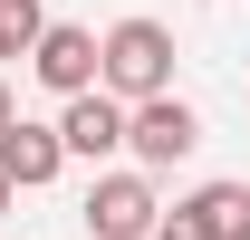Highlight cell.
<instances>
[{
  "instance_id": "6da1fadb",
  "label": "cell",
  "mask_w": 250,
  "mask_h": 240,
  "mask_svg": "<svg viewBox=\"0 0 250 240\" xmlns=\"http://www.w3.org/2000/svg\"><path fill=\"white\" fill-rule=\"evenodd\" d=\"M96 87L125 96V106L164 96L173 87V29H164V20H116V29L96 39Z\"/></svg>"
},
{
  "instance_id": "7a4b0ae2",
  "label": "cell",
  "mask_w": 250,
  "mask_h": 240,
  "mask_svg": "<svg viewBox=\"0 0 250 240\" xmlns=\"http://www.w3.org/2000/svg\"><path fill=\"white\" fill-rule=\"evenodd\" d=\"M164 202H154V173H96L87 182V240H154Z\"/></svg>"
},
{
  "instance_id": "3957f363",
  "label": "cell",
  "mask_w": 250,
  "mask_h": 240,
  "mask_svg": "<svg viewBox=\"0 0 250 240\" xmlns=\"http://www.w3.org/2000/svg\"><path fill=\"white\" fill-rule=\"evenodd\" d=\"M192 144H202V116H192V106H183L173 87H164V96H145V106H125V154H135L145 173L183 163Z\"/></svg>"
},
{
  "instance_id": "277c9868",
  "label": "cell",
  "mask_w": 250,
  "mask_h": 240,
  "mask_svg": "<svg viewBox=\"0 0 250 240\" xmlns=\"http://www.w3.org/2000/svg\"><path fill=\"white\" fill-rule=\"evenodd\" d=\"M29 77H39L48 96H87V87H96V29L48 20V29H39V48H29Z\"/></svg>"
},
{
  "instance_id": "5b68a950",
  "label": "cell",
  "mask_w": 250,
  "mask_h": 240,
  "mask_svg": "<svg viewBox=\"0 0 250 240\" xmlns=\"http://www.w3.org/2000/svg\"><path fill=\"white\" fill-rule=\"evenodd\" d=\"M58 163H67V135H58V125H29V116H10V125H0V173L20 182V192L58 182Z\"/></svg>"
},
{
  "instance_id": "8992f818",
  "label": "cell",
  "mask_w": 250,
  "mask_h": 240,
  "mask_svg": "<svg viewBox=\"0 0 250 240\" xmlns=\"http://www.w3.org/2000/svg\"><path fill=\"white\" fill-rule=\"evenodd\" d=\"M58 135H67V154H87V163H106V154L125 144V96H106V87H87V96H67V116H58Z\"/></svg>"
},
{
  "instance_id": "52a82bcc",
  "label": "cell",
  "mask_w": 250,
  "mask_h": 240,
  "mask_svg": "<svg viewBox=\"0 0 250 240\" xmlns=\"http://www.w3.org/2000/svg\"><path fill=\"white\" fill-rule=\"evenodd\" d=\"M183 211L202 221V240H250V182H202Z\"/></svg>"
},
{
  "instance_id": "ba28073f",
  "label": "cell",
  "mask_w": 250,
  "mask_h": 240,
  "mask_svg": "<svg viewBox=\"0 0 250 240\" xmlns=\"http://www.w3.org/2000/svg\"><path fill=\"white\" fill-rule=\"evenodd\" d=\"M39 29H48V10H39V0H0V39H10V58H29Z\"/></svg>"
},
{
  "instance_id": "9c48e42d",
  "label": "cell",
  "mask_w": 250,
  "mask_h": 240,
  "mask_svg": "<svg viewBox=\"0 0 250 240\" xmlns=\"http://www.w3.org/2000/svg\"><path fill=\"white\" fill-rule=\"evenodd\" d=\"M154 240H202V221H192V211L173 202V211H164V221H154Z\"/></svg>"
},
{
  "instance_id": "30bf717a",
  "label": "cell",
  "mask_w": 250,
  "mask_h": 240,
  "mask_svg": "<svg viewBox=\"0 0 250 240\" xmlns=\"http://www.w3.org/2000/svg\"><path fill=\"white\" fill-rule=\"evenodd\" d=\"M10 202H20V182H10V173H0V221H10Z\"/></svg>"
},
{
  "instance_id": "8fae6325",
  "label": "cell",
  "mask_w": 250,
  "mask_h": 240,
  "mask_svg": "<svg viewBox=\"0 0 250 240\" xmlns=\"http://www.w3.org/2000/svg\"><path fill=\"white\" fill-rule=\"evenodd\" d=\"M10 116H20V106H10V87H0V125H10Z\"/></svg>"
},
{
  "instance_id": "7c38bea8",
  "label": "cell",
  "mask_w": 250,
  "mask_h": 240,
  "mask_svg": "<svg viewBox=\"0 0 250 240\" xmlns=\"http://www.w3.org/2000/svg\"><path fill=\"white\" fill-rule=\"evenodd\" d=\"M0 58H10V39H0Z\"/></svg>"
}]
</instances>
